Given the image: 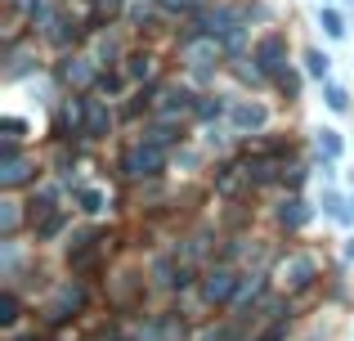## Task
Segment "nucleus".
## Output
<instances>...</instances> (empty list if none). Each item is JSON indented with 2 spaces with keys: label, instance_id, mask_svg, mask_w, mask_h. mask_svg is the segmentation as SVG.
<instances>
[{
  "label": "nucleus",
  "instance_id": "obj_9",
  "mask_svg": "<svg viewBox=\"0 0 354 341\" xmlns=\"http://www.w3.org/2000/svg\"><path fill=\"white\" fill-rule=\"evenodd\" d=\"M305 68H310V77H328V68H332V59H328V54H323V50H305Z\"/></svg>",
  "mask_w": 354,
  "mask_h": 341
},
{
  "label": "nucleus",
  "instance_id": "obj_16",
  "mask_svg": "<svg viewBox=\"0 0 354 341\" xmlns=\"http://www.w3.org/2000/svg\"><path fill=\"white\" fill-rule=\"evenodd\" d=\"M189 59H193V63H211V59H216V45L193 41V45H189Z\"/></svg>",
  "mask_w": 354,
  "mask_h": 341
},
{
  "label": "nucleus",
  "instance_id": "obj_13",
  "mask_svg": "<svg viewBox=\"0 0 354 341\" xmlns=\"http://www.w3.org/2000/svg\"><path fill=\"white\" fill-rule=\"evenodd\" d=\"M81 211H90V216H95V211H104V193H99V189H81Z\"/></svg>",
  "mask_w": 354,
  "mask_h": 341
},
{
  "label": "nucleus",
  "instance_id": "obj_11",
  "mask_svg": "<svg viewBox=\"0 0 354 341\" xmlns=\"http://www.w3.org/2000/svg\"><path fill=\"white\" fill-rule=\"evenodd\" d=\"M319 153L323 158H341V135L337 131H319Z\"/></svg>",
  "mask_w": 354,
  "mask_h": 341
},
{
  "label": "nucleus",
  "instance_id": "obj_6",
  "mask_svg": "<svg viewBox=\"0 0 354 341\" xmlns=\"http://www.w3.org/2000/svg\"><path fill=\"white\" fill-rule=\"evenodd\" d=\"M108 126H113L108 108L99 99H86V135H108Z\"/></svg>",
  "mask_w": 354,
  "mask_h": 341
},
{
  "label": "nucleus",
  "instance_id": "obj_5",
  "mask_svg": "<svg viewBox=\"0 0 354 341\" xmlns=\"http://www.w3.org/2000/svg\"><path fill=\"white\" fill-rule=\"evenodd\" d=\"M81 301H86V292L68 283V288H59V297H54V306L45 310V319H50V324H63V319H68L72 310H81Z\"/></svg>",
  "mask_w": 354,
  "mask_h": 341
},
{
  "label": "nucleus",
  "instance_id": "obj_4",
  "mask_svg": "<svg viewBox=\"0 0 354 341\" xmlns=\"http://www.w3.org/2000/svg\"><path fill=\"white\" fill-rule=\"evenodd\" d=\"M278 274H283V283H292V288H310L319 265H314V256H292V261H283Z\"/></svg>",
  "mask_w": 354,
  "mask_h": 341
},
{
  "label": "nucleus",
  "instance_id": "obj_21",
  "mask_svg": "<svg viewBox=\"0 0 354 341\" xmlns=\"http://www.w3.org/2000/svg\"><path fill=\"white\" fill-rule=\"evenodd\" d=\"M346 261H354V238H350V243H346Z\"/></svg>",
  "mask_w": 354,
  "mask_h": 341
},
{
  "label": "nucleus",
  "instance_id": "obj_17",
  "mask_svg": "<svg viewBox=\"0 0 354 341\" xmlns=\"http://www.w3.org/2000/svg\"><path fill=\"white\" fill-rule=\"evenodd\" d=\"M14 229H18V207L5 202V234H14Z\"/></svg>",
  "mask_w": 354,
  "mask_h": 341
},
{
  "label": "nucleus",
  "instance_id": "obj_3",
  "mask_svg": "<svg viewBox=\"0 0 354 341\" xmlns=\"http://www.w3.org/2000/svg\"><path fill=\"white\" fill-rule=\"evenodd\" d=\"M126 171L135 175H157L162 171V153H157V144H139V149H130V158H126Z\"/></svg>",
  "mask_w": 354,
  "mask_h": 341
},
{
  "label": "nucleus",
  "instance_id": "obj_7",
  "mask_svg": "<svg viewBox=\"0 0 354 341\" xmlns=\"http://www.w3.org/2000/svg\"><path fill=\"white\" fill-rule=\"evenodd\" d=\"M305 220H310V207H305L301 198H292V202H283V211H278V225L283 229H301Z\"/></svg>",
  "mask_w": 354,
  "mask_h": 341
},
{
  "label": "nucleus",
  "instance_id": "obj_18",
  "mask_svg": "<svg viewBox=\"0 0 354 341\" xmlns=\"http://www.w3.org/2000/svg\"><path fill=\"white\" fill-rule=\"evenodd\" d=\"M278 86H283L287 95H296V90H301V77H292V72H283V77H278Z\"/></svg>",
  "mask_w": 354,
  "mask_h": 341
},
{
  "label": "nucleus",
  "instance_id": "obj_19",
  "mask_svg": "<svg viewBox=\"0 0 354 341\" xmlns=\"http://www.w3.org/2000/svg\"><path fill=\"white\" fill-rule=\"evenodd\" d=\"M135 68H130V77H148V59H130Z\"/></svg>",
  "mask_w": 354,
  "mask_h": 341
},
{
  "label": "nucleus",
  "instance_id": "obj_12",
  "mask_svg": "<svg viewBox=\"0 0 354 341\" xmlns=\"http://www.w3.org/2000/svg\"><path fill=\"white\" fill-rule=\"evenodd\" d=\"M63 77H68V81H77V86H86V81H90V77H95V72H90V68H86V59H72V63H68V68H63Z\"/></svg>",
  "mask_w": 354,
  "mask_h": 341
},
{
  "label": "nucleus",
  "instance_id": "obj_20",
  "mask_svg": "<svg viewBox=\"0 0 354 341\" xmlns=\"http://www.w3.org/2000/svg\"><path fill=\"white\" fill-rule=\"evenodd\" d=\"M283 333H287V324H274V328H269V333L260 337V341H278V337H283Z\"/></svg>",
  "mask_w": 354,
  "mask_h": 341
},
{
  "label": "nucleus",
  "instance_id": "obj_1",
  "mask_svg": "<svg viewBox=\"0 0 354 341\" xmlns=\"http://www.w3.org/2000/svg\"><path fill=\"white\" fill-rule=\"evenodd\" d=\"M238 292H242L238 274H234V270H225V265H220V270H211L207 279H202V297H207L211 306H225V301H234Z\"/></svg>",
  "mask_w": 354,
  "mask_h": 341
},
{
  "label": "nucleus",
  "instance_id": "obj_8",
  "mask_svg": "<svg viewBox=\"0 0 354 341\" xmlns=\"http://www.w3.org/2000/svg\"><path fill=\"white\" fill-rule=\"evenodd\" d=\"M269 122V113L260 104H238L234 108V126H242V131H251V126H265Z\"/></svg>",
  "mask_w": 354,
  "mask_h": 341
},
{
  "label": "nucleus",
  "instance_id": "obj_14",
  "mask_svg": "<svg viewBox=\"0 0 354 341\" xmlns=\"http://www.w3.org/2000/svg\"><path fill=\"white\" fill-rule=\"evenodd\" d=\"M14 319H18V297H14V292H5V301H0V324H14Z\"/></svg>",
  "mask_w": 354,
  "mask_h": 341
},
{
  "label": "nucleus",
  "instance_id": "obj_15",
  "mask_svg": "<svg viewBox=\"0 0 354 341\" xmlns=\"http://www.w3.org/2000/svg\"><path fill=\"white\" fill-rule=\"evenodd\" d=\"M328 108H332V113H346V108H350V95L341 86H328Z\"/></svg>",
  "mask_w": 354,
  "mask_h": 341
},
{
  "label": "nucleus",
  "instance_id": "obj_10",
  "mask_svg": "<svg viewBox=\"0 0 354 341\" xmlns=\"http://www.w3.org/2000/svg\"><path fill=\"white\" fill-rule=\"evenodd\" d=\"M319 27H328V36H337V41L346 36V23H341L337 9H323V14H319Z\"/></svg>",
  "mask_w": 354,
  "mask_h": 341
},
{
  "label": "nucleus",
  "instance_id": "obj_2",
  "mask_svg": "<svg viewBox=\"0 0 354 341\" xmlns=\"http://www.w3.org/2000/svg\"><path fill=\"white\" fill-rule=\"evenodd\" d=\"M283 50H287V41L283 36H265V41L256 45V63H260V72L265 77H283Z\"/></svg>",
  "mask_w": 354,
  "mask_h": 341
}]
</instances>
